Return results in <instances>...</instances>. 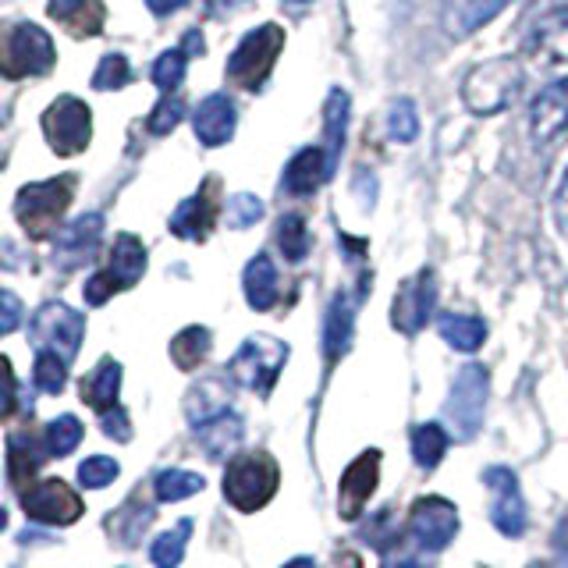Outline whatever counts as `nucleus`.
<instances>
[{
    "mask_svg": "<svg viewBox=\"0 0 568 568\" xmlns=\"http://www.w3.org/2000/svg\"><path fill=\"white\" fill-rule=\"evenodd\" d=\"M523 85H526V68L515 58L479 61L462 79V103L476 118H494L519 100Z\"/></svg>",
    "mask_w": 568,
    "mask_h": 568,
    "instance_id": "1",
    "label": "nucleus"
},
{
    "mask_svg": "<svg viewBox=\"0 0 568 568\" xmlns=\"http://www.w3.org/2000/svg\"><path fill=\"white\" fill-rule=\"evenodd\" d=\"M75 174H58L47 178V182H32L26 189H18L14 195V217L26 227L29 239H53L64 224V213L75 200Z\"/></svg>",
    "mask_w": 568,
    "mask_h": 568,
    "instance_id": "2",
    "label": "nucleus"
},
{
    "mask_svg": "<svg viewBox=\"0 0 568 568\" xmlns=\"http://www.w3.org/2000/svg\"><path fill=\"white\" fill-rule=\"evenodd\" d=\"M487 398H490V373L484 363H466L452 381L448 398H444V430L455 440H473L484 430V416H487Z\"/></svg>",
    "mask_w": 568,
    "mask_h": 568,
    "instance_id": "3",
    "label": "nucleus"
},
{
    "mask_svg": "<svg viewBox=\"0 0 568 568\" xmlns=\"http://www.w3.org/2000/svg\"><path fill=\"white\" fill-rule=\"evenodd\" d=\"M53 61H58L53 40L36 22H14L0 32V75L4 79L50 75Z\"/></svg>",
    "mask_w": 568,
    "mask_h": 568,
    "instance_id": "4",
    "label": "nucleus"
},
{
    "mask_svg": "<svg viewBox=\"0 0 568 568\" xmlns=\"http://www.w3.org/2000/svg\"><path fill=\"white\" fill-rule=\"evenodd\" d=\"M277 462L266 452H245L227 462L224 473V497L231 508L239 511H256L277 494Z\"/></svg>",
    "mask_w": 568,
    "mask_h": 568,
    "instance_id": "5",
    "label": "nucleus"
},
{
    "mask_svg": "<svg viewBox=\"0 0 568 568\" xmlns=\"http://www.w3.org/2000/svg\"><path fill=\"white\" fill-rule=\"evenodd\" d=\"M284 363H288V345L274 334H253L231 355L227 373L239 387L256 390V395H271Z\"/></svg>",
    "mask_w": 568,
    "mask_h": 568,
    "instance_id": "6",
    "label": "nucleus"
},
{
    "mask_svg": "<svg viewBox=\"0 0 568 568\" xmlns=\"http://www.w3.org/2000/svg\"><path fill=\"white\" fill-rule=\"evenodd\" d=\"M281 47H284V29L274 22L245 32L242 43L231 50V58H227V79L248 89V93H256V89H263V82L271 79Z\"/></svg>",
    "mask_w": 568,
    "mask_h": 568,
    "instance_id": "7",
    "label": "nucleus"
},
{
    "mask_svg": "<svg viewBox=\"0 0 568 568\" xmlns=\"http://www.w3.org/2000/svg\"><path fill=\"white\" fill-rule=\"evenodd\" d=\"M40 124H43L47 146L58 156H75L89 146V139H93V111H89L85 100L68 97V93L47 106Z\"/></svg>",
    "mask_w": 568,
    "mask_h": 568,
    "instance_id": "8",
    "label": "nucleus"
},
{
    "mask_svg": "<svg viewBox=\"0 0 568 568\" xmlns=\"http://www.w3.org/2000/svg\"><path fill=\"white\" fill-rule=\"evenodd\" d=\"M85 320L68 302H43L32 316V345L36 352H53L64 363H71L82 348Z\"/></svg>",
    "mask_w": 568,
    "mask_h": 568,
    "instance_id": "9",
    "label": "nucleus"
},
{
    "mask_svg": "<svg viewBox=\"0 0 568 568\" xmlns=\"http://www.w3.org/2000/svg\"><path fill=\"white\" fill-rule=\"evenodd\" d=\"M484 484L490 490V523L501 537L515 540L526 532L529 523V508H526V497L519 487V476L505 466H490L484 473Z\"/></svg>",
    "mask_w": 568,
    "mask_h": 568,
    "instance_id": "10",
    "label": "nucleus"
},
{
    "mask_svg": "<svg viewBox=\"0 0 568 568\" xmlns=\"http://www.w3.org/2000/svg\"><path fill=\"white\" fill-rule=\"evenodd\" d=\"M408 537L426 555H440L458 537V511L448 497H419L408 511Z\"/></svg>",
    "mask_w": 568,
    "mask_h": 568,
    "instance_id": "11",
    "label": "nucleus"
},
{
    "mask_svg": "<svg viewBox=\"0 0 568 568\" xmlns=\"http://www.w3.org/2000/svg\"><path fill=\"white\" fill-rule=\"evenodd\" d=\"M22 508L29 519L36 523H47V526H71L82 519V497L71 490L64 479H43L22 494Z\"/></svg>",
    "mask_w": 568,
    "mask_h": 568,
    "instance_id": "12",
    "label": "nucleus"
},
{
    "mask_svg": "<svg viewBox=\"0 0 568 568\" xmlns=\"http://www.w3.org/2000/svg\"><path fill=\"white\" fill-rule=\"evenodd\" d=\"M437 306V281L434 271H419L416 277H408L398 295H395V306H390V324L402 334H416L426 327V320L434 316Z\"/></svg>",
    "mask_w": 568,
    "mask_h": 568,
    "instance_id": "13",
    "label": "nucleus"
},
{
    "mask_svg": "<svg viewBox=\"0 0 568 568\" xmlns=\"http://www.w3.org/2000/svg\"><path fill=\"white\" fill-rule=\"evenodd\" d=\"M100 235H103V213H82V217L58 231V239H53V263L61 271H75V266L89 263L100 248Z\"/></svg>",
    "mask_w": 568,
    "mask_h": 568,
    "instance_id": "14",
    "label": "nucleus"
},
{
    "mask_svg": "<svg viewBox=\"0 0 568 568\" xmlns=\"http://www.w3.org/2000/svg\"><path fill=\"white\" fill-rule=\"evenodd\" d=\"M235 129H239V106L227 93H210L195 103L192 132L206 150H217V146H224V142H231L235 139Z\"/></svg>",
    "mask_w": 568,
    "mask_h": 568,
    "instance_id": "15",
    "label": "nucleus"
},
{
    "mask_svg": "<svg viewBox=\"0 0 568 568\" xmlns=\"http://www.w3.org/2000/svg\"><path fill=\"white\" fill-rule=\"evenodd\" d=\"M377 484H381V452H363L345 469L342 487H337V511H342V519H359V511L366 508Z\"/></svg>",
    "mask_w": 568,
    "mask_h": 568,
    "instance_id": "16",
    "label": "nucleus"
},
{
    "mask_svg": "<svg viewBox=\"0 0 568 568\" xmlns=\"http://www.w3.org/2000/svg\"><path fill=\"white\" fill-rule=\"evenodd\" d=\"M568 124V79L540 89L529 103V139L537 146H547L550 139H558Z\"/></svg>",
    "mask_w": 568,
    "mask_h": 568,
    "instance_id": "17",
    "label": "nucleus"
},
{
    "mask_svg": "<svg viewBox=\"0 0 568 568\" xmlns=\"http://www.w3.org/2000/svg\"><path fill=\"white\" fill-rule=\"evenodd\" d=\"M146 274V245H142L135 235H118L111 245V260L100 271V277L106 281L111 292H124L139 284V277Z\"/></svg>",
    "mask_w": 568,
    "mask_h": 568,
    "instance_id": "18",
    "label": "nucleus"
},
{
    "mask_svg": "<svg viewBox=\"0 0 568 568\" xmlns=\"http://www.w3.org/2000/svg\"><path fill=\"white\" fill-rule=\"evenodd\" d=\"M334 174V164L327 160V150L324 146H306L298 150L288 164H284V192L288 195H313L320 185L327 182V178Z\"/></svg>",
    "mask_w": 568,
    "mask_h": 568,
    "instance_id": "19",
    "label": "nucleus"
},
{
    "mask_svg": "<svg viewBox=\"0 0 568 568\" xmlns=\"http://www.w3.org/2000/svg\"><path fill=\"white\" fill-rule=\"evenodd\" d=\"M526 50L544 64H568V8L544 14L526 36Z\"/></svg>",
    "mask_w": 568,
    "mask_h": 568,
    "instance_id": "20",
    "label": "nucleus"
},
{
    "mask_svg": "<svg viewBox=\"0 0 568 568\" xmlns=\"http://www.w3.org/2000/svg\"><path fill=\"white\" fill-rule=\"evenodd\" d=\"M213 217H217V206H213V182H210V189L203 185L185 203H178V210L171 213V231L185 242H203L213 227Z\"/></svg>",
    "mask_w": 568,
    "mask_h": 568,
    "instance_id": "21",
    "label": "nucleus"
},
{
    "mask_svg": "<svg viewBox=\"0 0 568 568\" xmlns=\"http://www.w3.org/2000/svg\"><path fill=\"white\" fill-rule=\"evenodd\" d=\"M121 381H124L121 363L106 355L93 373H85L82 377V402L100 416L111 413V408H118V398H121Z\"/></svg>",
    "mask_w": 568,
    "mask_h": 568,
    "instance_id": "22",
    "label": "nucleus"
},
{
    "mask_svg": "<svg viewBox=\"0 0 568 568\" xmlns=\"http://www.w3.org/2000/svg\"><path fill=\"white\" fill-rule=\"evenodd\" d=\"M195 437H200V448L206 452V458L224 462L227 455L239 452V444L245 437V419L235 413V408H227L224 416L203 423L200 430H195Z\"/></svg>",
    "mask_w": 568,
    "mask_h": 568,
    "instance_id": "23",
    "label": "nucleus"
},
{
    "mask_svg": "<svg viewBox=\"0 0 568 568\" xmlns=\"http://www.w3.org/2000/svg\"><path fill=\"white\" fill-rule=\"evenodd\" d=\"M47 448H40V440H36L29 430H18L8 437V476L14 490H29V479H36V473L43 469L47 462Z\"/></svg>",
    "mask_w": 568,
    "mask_h": 568,
    "instance_id": "24",
    "label": "nucleus"
},
{
    "mask_svg": "<svg viewBox=\"0 0 568 568\" xmlns=\"http://www.w3.org/2000/svg\"><path fill=\"white\" fill-rule=\"evenodd\" d=\"M352 334H355V306L348 302L345 292H337L331 298L327 313H324V355H327V363H337L348 352Z\"/></svg>",
    "mask_w": 568,
    "mask_h": 568,
    "instance_id": "25",
    "label": "nucleus"
},
{
    "mask_svg": "<svg viewBox=\"0 0 568 568\" xmlns=\"http://www.w3.org/2000/svg\"><path fill=\"white\" fill-rule=\"evenodd\" d=\"M242 292H245V302L256 313H266L277 302V266H274V260L266 256V253H256L253 260L245 263Z\"/></svg>",
    "mask_w": 568,
    "mask_h": 568,
    "instance_id": "26",
    "label": "nucleus"
},
{
    "mask_svg": "<svg viewBox=\"0 0 568 568\" xmlns=\"http://www.w3.org/2000/svg\"><path fill=\"white\" fill-rule=\"evenodd\" d=\"M227 408H235V405H231V390L221 381H200L185 395V419L192 430H200L203 423L224 416Z\"/></svg>",
    "mask_w": 568,
    "mask_h": 568,
    "instance_id": "27",
    "label": "nucleus"
},
{
    "mask_svg": "<svg viewBox=\"0 0 568 568\" xmlns=\"http://www.w3.org/2000/svg\"><path fill=\"white\" fill-rule=\"evenodd\" d=\"M508 4L511 0H452L444 26H448V32L455 36V40H462V36H469L476 29H484L487 22H494V18L501 14Z\"/></svg>",
    "mask_w": 568,
    "mask_h": 568,
    "instance_id": "28",
    "label": "nucleus"
},
{
    "mask_svg": "<svg viewBox=\"0 0 568 568\" xmlns=\"http://www.w3.org/2000/svg\"><path fill=\"white\" fill-rule=\"evenodd\" d=\"M437 334L448 342L455 352L473 355L487 342V324L473 313H440L437 316Z\"/></svg>",
    "mask_w": 568,
    "mask_h": 568,
    "instance_id": "29",
    "label": "nucleus"
},
{
    "mask_svg": "<svg viewBox=\"0 0 568 568\" xmlns=\"http://www.w3.org/2000/svg\"><path fill=\"white\" fill-rule=\"evenodd\" d=\"M348 114H352V100L345 89H331V97L324 100V132H327V160L337 168V156H342L345 135H348Z\"/></svg>",
    "mask_w": 568,
    "mask_h": 568,
    "instance_id": "30",
    "label": "nucleus"
},
{
    "mask_svg": "<svg viewBox=\"0 0 568 568\" xmlns=\"http://www.w3.org/2000/svg\"><path fill=\"white\" fill-rule=\"evenodd\" d=\"M448 440H452V434L444 430L440 423H423V426H416L413 430V458H416V466L419 469H437L440 462H444V455H448Z\"/></svg>",
    "mask_w": 568,
    "mask_h": 568,
    "instance_id": "31",
    "label": "nucleus"
},
{
    "mask_svg": "<svg viewBox=\"0 0 568 568\" xmlns=\"http://www.w3.org/2000/svg\"><path fill=\"white\" fill-rule=\"evenodd\" d=\"M210 345H213V334L206 327H185V331H178V337L171 342V359L178 369H195L200 366L206 355H210Z\"/></svg>",
    "mask_w": 568,
    "mask_h": 568,
    "instance_id": "32",
    "label": "nucleus"
},
{
    "mask_svg": "<svg viewBox=\"0 0 568 568\" xmlns=\"http://www.w3.org/2000/svg\"><path fill=\"white\" fill-rule=\"evenodd\" d=\"M274 239H277V248H281V256L288 260V263H302L310 256V227L306 221H302V213H284V217L277 221V231H274Z\"/></svg>",
    "mask_w": 568,
    "mask_h": 568,
    "instance_id": "33",
    "label": "nucleus"
},
{
    "mask_svg": "<svg viewBox=\"0 0 568 568\" xmlns=\"http://www.w3.org/2000/svg\"><path fill=\"white\" fill-rule=\"evenodd\" d=\"M189 537H192V519H182L174 529L160 532L150 547V558L156 568H178L185 558V547H189Z\"/></svg>",
    "mask_w": 568,
    "mask_h": 568,
    "instance_id": "34",
    "label": "nucleus"
},
{
    "mask_svg": "<svg viewBox=\"0 0 568 568\" xmlns=\"http://www.w3.org/2000/svg\"><path fill=\"white\" fill-rule=\"evenodd\" d=\"M206 487V479L192 469H164L156 476V501L160 505H174V501H185V497L200 494Z\"/></svg>",
    "mask_w": 568,
    "mask_h": 568,
    "instance_id": "35",
    "label": "nucleus"
},
{
    "mask_svg": "<svg viewBox=\"0 0 568 568\" xmlns=\"http://www.w3.org/2000/svg\"><path fill=\"white\" fill-rule=\"evenodd\" d=\"M387 139L402 142V146L419 139V111L408 97H398L387 106Z\"/></svg>",
    "mask_w": 568,
    "mask_h": 568,
    "instance_id": "36",
    "label": "nucleus"
},
{
    "mask_svg": "<svg viewBox=\"0 0 568 568\" xmlns=\"http://www.w3.org/2000/svg\"><path fill=\"white\" fill-rule=\"evenodd\" d=\"M185 61H189V53H185L182 47L164 50V53H160V58L153 61L150 79H153V85H156L164 97L174 93V89L182 85V79H185Z\"/></svg>",
    "mask_w": 568,
    "mask_h": 568,
    "instance_id": "37",
    "label": "nucleus"
},
{
    "mask_svg": "<svg viewBox=\"0 0 568 568\" xmlns=\"http://www.w3.org/2000/svg\"><path fill=\"white\" fill-rule=\"evenodd\" d=\"M82 434H85V426L79 423V416L64 413L47 426V434H43L47 452L50 455H71L82 444Z\"/></svg>",
    "mask_w": 568,
    "mask_h": 568,
    "instance_id": "38",
    "label": "nucleus"
},
{
    "mask_svg": "<svg viewBox=\"0 0 568 568\" xmlns=\"http://www.w3.org/2000/svg\"><path fill=\"white\" fill-rule=\"evenodd\" d=\"M68 381V363L61 355L53 352H36V363H32V384L43 390V395H61Z\"/></svg>",
    "mask_w": 568,
    "mask_h": 568,
    "instance_id": "39",
    "label": "nucleus"
},
{
    "mask_svg": "<svg viewBox=\"0 0 568 568\" xmlns=\"http://www.w3.org/2000/svg\"><path fill=\"white\" fill-rule=\"evenodd\" d=\"M132 82V64L124 53H106L93 71V89L97 93H114V89Z\"/></svg>",
    "mask_w": 568,
    "mask_h": 568,
    "instance_id": "40",
    "label": "nucleus"
},
{
    "mask_svg": "<svg viewBox=\"0 0 568 568\" xmlns=\"http://www.w3.org/2000/svg\"><path fill=\"white\" fill-rule=\"evenodd\" d=\"M153 505H129V508H121L114 519L121 523V532H118V540L121 547H135L142 537H146V529L153 523Z\"/></svg>",
    "mask_w": 568,
    "mask_h": 568,
    "instance_id": "41",
    "label": "nucleus"
},
{
    "mask_svg": "<svg viewBox=\"0 0 568 568\" xmlns=\"http://www.w3.org/2000/svg\"><path fill=\"white\" fill-rule=\"evenodd\" d=\"M263 213H266V206H263L260 195L239 192V195H231V200H227V227H235V231L253 227V224L263 221Z\"/></svg>",
    "mask_w": 568,
    "mask_h": 568,
    "instance_id": "42",
    "label": "nucleus"
},
{
    "mask_svg": "<svg viewBox=\"0 0 568 568\" xmlns=\"http://www.w3.org/2000/svg\"><path fill=\"white\" fill-rule=\"evenodd\" d=\"M118 462L114 458H106V455H93V458H85L82 466H79V484L85 490H103V487H111L114 479H118Z\"/></svg>",
    "mask_w": 568,
    "mask_h": 568,
    "instance_id": "43",
    "label": "nucleus"
},
{
    "mask_svg": "<svg viewBox=\"0 0 568 568\" xmlns=\"http://www.w3.org/2000/svg\"><path fill=\"white\" fill-rule=\"evenodd\" d=\"M185 118V100L182 97H174V93H168L164 100H160L153 111H150V118H146V129H150V135H168L171 129H178V121Z\"/></svg>",
    "mask_w": 568,
    "mask_h": 568,
    "instance_id": "44",
    "label": "nucleus"
},
{
    "mask_svg": "<svg viewBox=\"0 0 568 568\" xmlns=\"http://www.w3.org/2000/svg\"><path fill=\"white\" fill-rule=\"evenodd\" d=\"M14 402H18V381H14V369L8 355H0V423H4L14 413Z\"/></svg>",
    "mask_w": 568,
    "mask_h": 568,
    "instance_id": "45",
    "label": "nucleus"
},
{
    "mask_svg": "<svg viewBox=\"0 0 568 568\" xmlns=\"http://www.w3.org/2000/svg\"><path fill=\"white\" fill-rule=\"evenodd\" d=\"M22 316H26L22 298H18L14 292H8V288H0V334L18 331V324H22Z\"/></svg>",
    "mask_w": 568,
    "mask_h": 568,
    "instance_id": "46",
    "label": "nucleus"
},
{
    "mask_svg": "<svg viewBox=\"0 0 568 568\" xmlns=\"http://www.w3.org/2000/svg\"><path fill=\"white\" fill-rule=\"evenodd\" d=\"M89 4H93V0H50V4H47V14L50 18H58V22H79V14L89 8Z\"/></svg>",
    "mask_w": 568,
    "mask_h": 568,
    "instance_id": "47",
    "label": "nucleus"
},
{
    "mask_svg": "<svg viewBox=\"0 0 568 568\" xmlns=\"http://www.w3.org/2000/svg\"><path fill=\"white\" fill-rule=\"evenodd\" d=\"M103 430L106 437H114V440H132V423H129V413L124 408H111V413H103Z\"/></svg>",
    "mask_w": 568,
    "mask_h": 568,
    "instance_id": "48",
    "label": "nucleus"
},
{
    "mask_svg": "<svg viewBox=\"0 0 568 568\" xmlns=\"http://www.w3.org/2000/svg\"><path fill=\"white\" fill-rule=\"evenodd\" d=\"M550 210H555V227L568 239V168L561 174V182L555 189V200H550Z\"/></svg>",
    "mask_w": 568,
    "mask_h": 568,
    "instance_id": "49",
    "label": "nucleus"
},
{
    "mask_svg": "<svg viewBox=\"0 0 568 568\" xmlns=\"http://www.w3.org/2000/svg\"><path fill=\"white\" fill-rule=\"evenodd\" d=\"M146 8H150L156 18H168V14H174V11L189 8V0H146Z\"/></svg>",
    "mask_w": 568,
    "mask_h": 568,
    "instance_id": "50",
    "label": "nucleus"
},
{
    "mask_svg": "<svg viewBox=\"0 0 568 568\" xmlns=\"http://www.w3.org/2000/svg\"><path fill=\"white\" fill-rule=\"evenodd\" d=\"M555 547H558V555H561V561H568V515L558 523V529H555Z\"/></svg>",
    "mask_w": 568,
    "mask_h": 568,
    "instance_id": "51",
    "label": "nucleus"
},
{
    "mask_svg": "<svg viewBox=\"0 0 568 568\" xmlns=\"http://www.w3.org/2000/svg\"><path fill=\"white\" fill-rule=\"evenodd\" d=\"M245 4V0H206V8L213 14H227V11H239Z\"/></svg>",
    "mask_w": 568,
    "mask_h": 568,
    "instance_id": "52",
    "label": "nucleus"
},
{
    "mask_svg": "<svg viewBox=\"0 0 568 568\" xmlns=\"http://www.w3.org/2000/svg\"><path fill=\"white\" fill-rule=\"evenodd\" d=\"M384 568H430V565H419L416 558H405V555H390Z\"/></svg>",
    "mask_w": 568,
    "mask_h": 568,
    "instance_id": "53",
    "label": "nucleus"
},
{
    "mask_svg": "<svg viewBox=\"0 0 568 568\" xmlns=\"http://www.w3.org/2000/svg\"><path fill=\"white\" fill-rule=\"evenodd\" d=\"M185 53H189V58H192V53H203V40H200V32H185V47H182Z\"/></svg>",
    "mask_w": 568,
    "mask_h": 568,
    "instance_id": "54",
    "label": "nucleus"
},
{
    "mask_svg": "<svg viewBox=\"0 0 568 568\" xmlns=\"http://www.w3.org/2000/svg\"><path fill=\"white\" fill-rule=\"evenodd\" d=\"M284 568H316V561H313V558H306V555H302V558H292V561L284 565Z\"/></svg>",
    "mask_w": 568,
    "mask_h": 568,
    "instance_id": "55",
    "label": "nucleus"
},
{
    "mask_svg": "<svg viewBox=\"0 0 568 568\" xmlns=\"http://www.w3.org/2000/svg\"><path fill=\"white\" fill-rule=\"evenodd\" d=\"M284 8H310V4H316V0H281Z\"/></svg>",
    "mask_w": 568,
    "mask_h": 568,
    "instance_id": "56",
    "label": "nucleus"
},
{
    "mask_svg": "<svg viewBox=\"0 0 568 568\" xmlns=\"http://www.w3.org/2000/svg\"><path fill=\"white\" fill-rule=\"evenodd\" d=\"M8 526V511L4 508H0V529H4Z\"/></svg>",
    "mask_w": 568,
    "mask_h": 568,
    "instance_id": "57",
    "label": "nucleus"
}]
</instances>
